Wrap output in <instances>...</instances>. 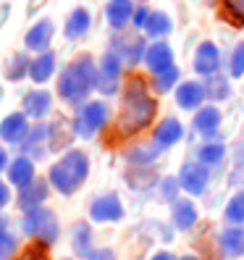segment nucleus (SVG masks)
<instances>
[{
	"instance_id": "obj_50",
	"label": "nucleus",
	"mask_w": 244,
	"mask_h": 260,
	"mask_svg": "<svg viewBox=\"0 0 244 260\" xmlns=\"http://www.w3.org/2000/svg\"><path fill=\"white\" fill-rule=\"evenodd\" d=\"M63 260H68V257H63Z\"/></svg>"
},
{
	"instance_id": "obj_30",
	"label": "nucleus",
	"mask_w": 244,
	"mask_h": 260,
	"mask_svg": "<svg viewBox=\"0 0 244 260\" xmlns=\"http://www.w3.org/2000/svg\"><path fill=\"white\" fill-rule=\"evenodd\" d=\"M29 66H32V60L26 58V53H16L11 58V63H8V79L11 82H21L24 76H29Z\"/></svg>"
},
{
	"instance_id": "obj_5",
	"label": "nucleus",
	"mask_w": 244,
	"mask_h": 260,
	"mask_svg": "<svg viewBox=\"0 0 244 260\" xmlns=\"http://www.w3.org/2000/svg\"><path fill=\"white\" fill-rule=\"evenodd\" d=\"M21 229H24V234L29 237H34L45 244H50L58 239V218H55V213L48 210V208H34V210H29L24 221H21Z\"/></svg>"
},
{
	"instance_id": "obj_16",
	"label": "nucleus",
	"mask_w": 244,
	"mask_h": 260,
	"mask_svg": "<svg viewBox=\"0 0 244 260\" xmlns=\"http://www.w3.org/2000/svg\"><path fill=\"white\" fill-rule=\"evenodd\" d=\"M205 98H207L205 84H200V82H181L176 87V103H179V108H184V111H197Z\"/></svg>"
},
{
	"instance_id": "obj_49",
	"label": "nucleus",
	"mask_w": 244,
	"mask_h": 260,
	"mask_svg": "<svg viewBox=\"0 0 244 260\" xmlns=\"http://www.w3.org/2000/svg\"><path fill=\"white\" fill-rule=\"evenodd\" d=\"M0 98H3V89H0Z\"/></svg>"
},
{
	"instance_id": "obj_46",
	"label": "nucleus",
	"mask_w": 244,
	"mask_h": 260,
	"mask_svg": "<svg viewBox=\"0 0 244 260\" xmlns=\"http://www.w3.org/2000/svg\"><path fill=\"white\" fill-rule=\"evenodd\" d=\"M6 229H8V218L0 216V234H6Z\"/></svg>"
},
{
	"instance_id": "obj_12",
	"label": "nucleus",
	"mask_w": 244,
	"mask_h": 260,
	"mask_svg": "<svg viewBox=\"0 0 244 260\" xmlns=\"http://www.w3.org/2000/svg\"><path fill=\"white\" fill-rule=\"evenodd\" d=\"M29 134V121L26 113H8L3 121H0V137L8 145H24Z\"/></svg>"
},
{
	"instance_id": "obj_44",
	"label": "nucleus",
	"mask_w": 244,
	"mask_h": 260,
	"mask_svg": "<svg viewBox=\"0 0 244 260\" xmlns=\"http://www.w3.org/2000/svg\"><path fill=\"white\" fill-rule=\"evenodd\" d=\"M3 168H8V155H6V150L0 147V171H3Z\"/></svg>"
},
{
	"instance_id": "obj_43",
	"label": "nucleus",
	"mask_w": 244,
	"mask_h": 260,
	"mask_svg": "<svg viewBox=\"0 0 244 260\" xmlns=\"http://www.w3.org/2000/svg\"><path fill=\"white\" fill-rule=\"evenodd\" d=\"M111 257H113L111 250H100V252H92V255H89V260H111Z\"/></svg>"
},
{
	"instance_id": "obj_28",
	"label": "nucleus",
	"mask_w": 244,
	"mask_h": 260,
	"mask_svg": "<svg viewBox=\"0 0 244 260\" xmlns=\"http://www.w3.org/2000/svg\"><path fill=\"white\" fill-rule=\"evenodd\" d=\"M74 250L79 252L82 257L92 255V229L87 223H76L74 226Z\"/></svg>"
},
{
	"instance_id": "obj_33",
	"label": "nucleus",
	"mask_w": 244,
	"mask_h": 260,
	"mask_svg": "<svg viewBox=\"0 0 244 260\" xmlns=\"http://www.w3.org/2000/svg\"><path fill=\"white\" fill-rule=\"evenodd\" d=\"M226 221L228 223H244V189L241 192H236L231 200H228V205H226Z\"/></svg>"
},
{
	"instance_id": "obj_48",
	"label": "nucleus",
	"mask_w": 244,
	"mask_h": 260,
	"mask_svg": "<svg viewBox=\"0 0 244 260\" xmlns=\"http://www.w3.org/2000/svg\"><path fill=\"white\" fill-rule=\"evenodd\" d=\"M181 260H197V257H192V255H184V257H181Z\"/></svg>"
},
{
	"instance_id": "obj_39",
	"label": "nucleus",
	"mask_w": 244,
	"mask_h": 260,
	"mask_svg": "<svg viewBox=\"0 0 244 260\" xmlns=\"http://www.w3.org/2000/svg\"><path fill=\"white\" fill-rule=\"evenodd\" d=\"M231 76L234 79H241L244 76V42H239L231 53Z\"/></svg>"
},
{
	"instance_id": "obj_21",
	"label": "nucleus",
	"mask_w": 244,
	"mask_h": 260,
	"mask_svg": "<svg viewBox=\"0 0 244 260\" xmlns=\"http://www.w3.org/2000/svg\"><path fill=\"white\" fill-rule=\"evenodd\" d=\"M53 74H55V53L53 50H45L37 58H32V66H29V79L32 82L45 84Z\"/></svg>"
},
{
	"instance_id": "obj_27",
	"label": "nucleus",
	"mask_w": 244,
	"mask_h": 260,
	"mask_svg": "<svg viewBox=\"0 0 244 260\" xmlns=\"http://www.w3.org/2000/svg\"><path fill=\"white\" fill-rule=\"evenodd\" d=\"M221 247L228 257H239L244 255V229H223V234H221Z\"/></svg>"
},
{
	"instance_id": "obj_31",
	"label": "nucleus",
	"mask_w": 244,
	"mask_h": 260,
	"mask_svg": "<svg viewBox=\"0 0 244 260\" xmlns=\"http://www.w3.org/2000/svg\"><path fill=\"white\" fill-rule=\"evenodd\" d=\"M205 95L210 100H226L228 95H231L228 79H223V76H210V79L205 82Z\"/></svg>"
},
{
	"instance_id": "obj_22",
	"label": "nucleus",
	"mask_w": 244,
	"mask_h": 260,
	"mask_svg": "<svg viewBox=\"0 0 244 260\" xmlns=\"http://www.w3.org/2000/svg\"><path fill=\"white\" fill-rule=\"evenodd\" d=\"M194 129L200 132L202 137H216L221 129V111L216 105H205V108L197 111L194 116Z\"/></svg>"
},
{
	"instance_id": "obj_29",
	"label": "nucleus",
	"mask_w": 244,
	"mask_h": 260,
	"mask_svg": "<svg viewBox=\"0 0 244 260\" xmlns=\"http://www.w3.org/2000/svg\"><path fill=\"white\" fill-rule=\"evenodd\" d=\"M226 155L223 142H205L200 150H197V158H200L202 166H218Z\"/></svg>"
},
{
	"instance_id": "obj_2",
	"label": "nucleus",
	"mask_w": 244,
	"mask_h": 260,
	"mask_svg": "<svg viewBox=\"0 0 244 260\" xmlns=\"http://www.w3.org/2000/svg\"><path fill=\"white\" fill-rule=\"evenodd\" d=\"M95 74H97L95 58L79 55L58 76V95L71 105H84L87 95L95 89Z\"/></svg>"
},
{
	"instance_id": "obj_42",
	"label": "nucleus",
	"mask_w": 244,
	"mask_h": 260,
	"mask_svg": "<svg viewBox=\"0 0 244 260\" xmlns=\"http://www.w3.org/2000/svg\"><path fill=\"white\" fill-rule=\"evenodd\" d=\"M8 200H11V189H8L6 181H0V210L8 205Z\"/></svg>"
},
{
	"instance_id": "obj_14",
	"label": "nucleus",
	"mask_w": 244,
	"mask_h": 260,
	"mask_svg": "<svg viewBox=\"0 0 244 260\" xmlns=\"http://www.w3.org/2000/svg\"><path fill=\"white\" fill-rule=\"evenodd\" d=\"M24 113L26 118H34V121H42L45 116L50 113L53 108V95L48 92V89H32V92L24 95Z\"/></svg>"
},
{
	"instance_id": "obj_10",
	"label": "nucleus",
	"mask_w": 244,
	"mask_h": 260,
	"mask_svg": "<svg viewBox=\"0 0 244 260\" xmlns=\"http://www.w3.org/2000/svg\"><path fill=\"white\" fill-rule=\"evenodd\" d=\"M221 69V53L216 48V42H200V48L194 53V71L202 76V79H210V76H216Z\"/></svg>"
},
{
	"instance_id": "obj_3",
	"label": "nucleus",
	"mask_w": 244,
	"mask_h": 260,
	"mask_svg": "<svg viewBox=\"0 0 244 260\" xmlns=\"http://www.w3.org/2000/svg\"><path fill=\"white\" fill-rule=\"evenodd\" d=\"M89 174V160L82 150H68L55 166L50 168V184L60 194H74L79 189Z\"/></svg>"
},
{
	"instance_id": "obj_19",
	"label": "nucleus",
	"mask_w": 244,
	"mask_h": 260,
	"mask_svg": "<svg viewBox=\"0 0 244 260\" xmlns=\"http://www.w3.org/2000/svg\"><path fill=\"white\" fill-rule=\"evenodd\" d=\"M134 3L131 0H108V6H105V19L113 29H124L126 24H131V16H134Z\"/></svg>"
},
{
	"instance_id": "obj_20",
	"label": "nucleus",
	"mask_w": 244,
	"mask_h": 260,
	"mask_svg": "<svg viewBox=\"0 0 244 260\" xmlns=\"http://www.w3.org/2000/svg\"><path fill=\"white\" fill-rule=\"evenodd\" d=\"M89 26H92V16H89L87 8L79 6V8H74L68 13L66 26H63V35H66V40H82L89 32Z\"/></svg>"
},
{
	"instance_id": "obj_45",
	"label": "nucleus",
	"mask_w": 244,
	"mask_h": 260,
	"mask_svg": "<svg viewBox=\"0 0 244 260\" xmlns=\"http://www.w3.org/2000/svg\"><path fill=\"white\" fill-rule=\"evenodd\" d=\"M152 260H176L171 252H158V255H152Z\"/></svg>"
},
{
	"instance_id": "obj_6",
	"label": "nucleus",
	"mask_w": 244,
	"mask_h": 260,
	"mask_svg": "<svg viewBox=\"0 0 244 260\" xmlns=\"http://www.w3.org/2000/svg\"><path fill=\"white\" fill-rule=\"evenodd\" d=\"M121 58L108 50V53H102L100 58V63H97V74H95V87H97V92L102 95H116L118 92V79H121Z\"/></svg>"
},
{
	"instance_id": "obj_34",
	"label": "nucleus",
	"mask_w": 244,
	"mask_h": 260,
	"mask_svg": "<svg viewBox=\"0 0 244 260\" xmlns=\"http://www.w3.org/2000/svg\"><path fill=\"white\" fill-rule=\"evenodd\" d=\"M63 126H66V121H55V124L50 126V150H55V152L68 147V142H71L74 129L71 132H63Z\"/></svg>"
},
{
	"instance_id": "obj_17",
	"label": "nucleus",
	"mask_w": 244,
	"mask_h": 260,
	"mask_svg": "<svg viewBox=\"0 0 244 260\" xmlns=\"http://www.w3.org/2000/svg\"><path fill=\"white\" fill-rule=\"evenodd\" d=\"M37 176H34V160L26 158V155H19L13 158V163H8V181L13 187L24 189L26 184H32Z\"/></svg>"
},
{
	"instance_id": "obj_37",
	"label": "nucleus",
	"mask_w": 244,
	"mask_h": 260,
	"mask_svg": "<svg viewBox=\"0 0 244 260\" xmlns=\"http://www.w3.org/2000/svg\"><path fill=\"white\" fill-rule=\"evenodd\" d=\"M126 181L134 189L136 187H147V184H152V174L147 171V166H134V171L126 174Z\"/></svg>"
},
{
	"instance_id": "obj_26",
	"label": "nucleus",
	"mask_w": 244,
	"mask_h": 260,
	"mask_svg": "<svg viewBox=\"0 0 244 260\" xmlns=\"http://www.w3.org/2000/svg\"><path fill=\"white\" fill-rule=\"evenodd\" d=\"M173 223L176 229H181V232H187V229H192L197 223V208L192 200H176L173 203Z\"/></svg>"
},
{
	"instance_id": "obj_35",
	"label": "nucleus",
	"mask_w": 244,
	"mask_h": 260,
	"mask_svg": "<svg viewBox=\"0 0 244 260\" xmlns=\"http://www.w3.org/2000/svg\"><path fill=\"white\" fill-rule=\"evenodd\" d=\"M223 16L234 26H244V0H223Z\"/></svg>"
},
{
	"instance_id": "obj_13",
	"label": "nucleus",
	"mask_w": 244,
	"mask_h": 260,
	"mask_svg": "<svg viewBox=\"0 0 244 260\" xmlns=\"http://www.w3.org/2000/svg\"><path fill=\"white\" fill-rule=\"evenodd\" d=\"M29 155L26 158H34V160H42L45 152L50 147V126L48 124H34V129H29L26 140L21 145Z\"/></svg>"
},
{
	"instance_id": "obj_18",
	"label": "nucleus",
	"mask_w": 244,
	"mask_h": 260,
	"mask_svg": "<svg viewBox=\"0 0 244 260\" xmlns=\"http://www.w3.org/2000/svg\"><path fill=\"white\" fill-rule=\"evenodd\" d=\"M48 200V184H45L42 179H34L32 184H26L24 189H19V208L24 213L34 210V208H42V203Z\"/></svg>"
},
{
	"instance_id": "obj_32",
	"label": "nucleus",
	"mask_w": 244,
	"mask_h": 260,
	"mask_svg": "<svg viewBox=\"0 0 244 260\" xmlns=\"http://www.w3.org/2000/svg\"><path fill=\"white\" fill-rule=\"evenodd\" d=\"M179 79H181V71L176 66H168V69H163V71L155 74V89L158 92H171Z\"/></svg>"
},
{
	"instance_id": "obj_15",
	"label": "nucleus",
	"mask_w": 244,
	"mask_h": 260,
	"mask_svg": "<svg viewBox=\"0 0 244 260\" xmlns=\"http://www.w3.org/2000/svg\"><path fill=\"white\" fill-rule=\"evenodd\" d=\"M145 63H147V69L152 74H158L163 69L173 66V50H171V45L163 42V40H155L147 48V53H145Z\"/></svg>"
},
{
	"instance_id": "obj_8",
	"label": "nucleus",
	"mask_w": 244,
	"mask_h": 260,
	"mask_svg": "<svg viewBox=\"0 0 244 260\" xmlns=\"http://www.w3.org/2000/svg\"><path fill=\"white\" fill-rule=\"evenodd\" d=\"M207 166H202L200 160H189L181 166V174H179V184L181 189H187L189 194H202L207 189Z\"/></svg>"
},
{
	"instance_id": "obj_7",
	"label": "nucleus",
	"mask_w": 244,
	"mask_h": 260,
	"mask_svg": "<svg viewBox=\"0 0 244 260\" xmlns=\"http://www.w3.org/2000/svg\"><path fill=\"white\" fill-rule=\"evenodd\" d=\"M89 218L95 223H113V221H121L124 218V205H121L118 194L108 192V194H100L92 200L89 205Z\"/></svg>"
},
{
	"instance_id": "obj_38",
	"label": "nucleus",
	"mask_w": 244,
	"mask_h": 260,
	"mask_svg": "<svg viewBox=\"0 0 244 260\" xmlns=\"http://www.w3.org/2000/svg\"><path fill=\"white\" fill-rule=\"evenodd\" d=\"M19 260H48V244L37 239L34 244H29V247L19 255Z\"/></svg>"
},
{
	"instance_id": "obj_25",
	"label": "nucleus",
	"mask_w": 244,
	"mask_h": 260,
	"mask_svg": "<svg viewBox=\"0 0 244 260\" xmlns=\"http://www.w3.org/2000/svg\"><path fill=\"white\" fill-rule=\"evenodd\" d=\"M171 29H173V21H171L168 13L165 11H152L147 24H145V35L152 37V40H163V37L171 35Z\"/></svg>"
},
{
	"instance_id": "obj_23",
	"label": "nucleus",
	"mask_w": 244,
	"mask_h": 260,
	"mask_svg": "<svg viewBox=\"0 0 244 260\" xmlns=\"http://www.w3.org/2000/svg\"><path fill=\"white\" fill-rule=\"evenodd\" d=\"M181 137H184V126L176 118H163L155 129V142L163 147H173L176 142H181Z\"/></svg>"
},
{
	"instance_id": "obj_47",
	"label": "nucleus",
	"mask_w": 244,
	"mask_h": 260,
	"mask_svg": "<svg viewBox=\"0 0 244 260\" xmlns=\"http://www.w3.org/2000/svg\"><path fill=\"white\" fill-rule=\"evenodd\" d=\"M6 16H8V6H0V24H3Z\"/></svg>"
},
{
	"instance_id": "obj_4",
	"label": "nucleus",
	"mask_w": 244,
	"mask_h": 260,
	"mask_svg": "<svg viewBox=\"0 0 244 260\" xmlns=\"http://www.w3.org/2000/svg\"><path fill=\"white\" fill-rule=\"evenodd\" d=\"M108 116H111L108 105L100 103V100H89V103H84L82 108H79V113H76L71 129H74L76 137H82V140H92V137L105 124H108Z\"/></svg>"
},
{
	"instance_id": "obj_1",
	"label": "nucleus",
	"mask_w": 244,
	"mask_h": 260,
	"mask_svg": "<svg viewBox=\"0 0 244 260\" xmlns=\"http://www.w3.org/2000/svg\"><path fill=\"white\" fill-rule=\"evenodd\" d=\"M158 113V103L147 92V84L140 76H131L124 87V108L118 113V134L121 137H134L152 124V118Z\"/></svg>"
},
{
	"instance_id": "obj_36",
	"label": "nucleus",
	"mask_w": 244,
	"mask_h": 260,
	"mask_svg": "<svg viewBox=\"0 0 244 260\" xmlns=\"http://www.w3.org/2000/svg\"><path fill=\"white\" fill-rule=\"evenodd\" d=\"M179 192H181L179 176H165V179H160V200L176 203V200H179Z\"/></svg>"
},
{
	"instance_id": "obj_24",
	"label": "nucleus",
	"mask_w": 244,
	"mask_h": 260,
	"mask_svg": "<svg viewBox=\"0 0 244 260\" xmlns=\"http://www.w3.org/2000/svg\"><path fill=\"white\" fill-rule=\"evenodd\" d=\"M163 150H165V147L158 145L155 140H152V142H142V145H136V147H131V150L126 152V160H129L131 166H150Z\"/></svg>"
},
{
	"instance_id": "obj_9",
	"label": "nucleus",
	"mask_w": 244,
	"mask_h": 260,
	"mask_svg": "<svg viewBox=\"0 0 244 260\" xmlns=\"http://www.w3.org/2000/svg\"><path fill=\"white\" fill-rule=\"evenodd\" d=\"M113 53L121 58V63H126V66H136L140 60H145V53H147V45L140 35H121L113 45Z\"/></svg>"
},
{
	"instance_id": "obj_11",
	"label": "nucleus",
	"mask_w": 244,
	"mask_h": 260,
	"mask_svg": "<svg viewBox=\"0 0 244 260\" xmlns=\"http://www.w3.org/2000/svg\"><path fill=\"white\" fill-rule=\"evenodd\" d=\"M53 35H55V24H53L50 19H40V21H34L32 26L26 29V35H24L26 50L45 53V50L50 48V42H53Z\"/></svg>"
},
{
	"instance_id": "obj_41",
	"label": "nucleus",
	"mask_w": 244,
	"mask_h": 260,
	"mask_svg": "<svg viewBox=\"0 0 244 260\" xmlns=\"http://www.w3.org/2000/svg\"><path fill=\"white\" fill-rule=\"evenodd\" d=\"M150 13H152V11H150L147 6H136V8H134V16H131V24H134L136 29H145Z\"/></svg>"
},
{
	"instance_id": "obj_40",
	"label": "nucleus",
	"mask_w": 244,
	"mask_h": 260,
	"mask_svg": "<svg viewBox=\"0 0 244 260\" xmlns=\"http://www.w3.org/2000/svg\"><path fill=\"white\" fill-rule=\"evenodd\" d=\"M13 252H16V237L0 234V260H11Z\"/></svg>"
}]
</instances>
